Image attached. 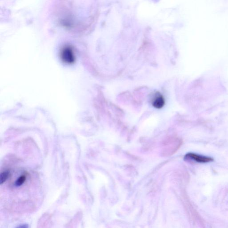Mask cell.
I'll return each mask as SVG.
<instances>
[{
    "label": "cell",
    "instance_id": "1",
    "mask_svg": "<svg viewBox=\"0 0 228 228\" xmlns=\"http://www.w3.org/2000/svg\"><path fill=\"white\" fill-rule=\"evenodd\" d=\"M187 160H194L198 163H206L212 162L214 161V159L211 157H205L202 155H198V154L194 153H189L185 155L184 157Z\"/></svg>",
    "mask_w": 228,
    "mask_h": 228
},
{
    "label": "cell",
    "instance_id": "2",
    "mask_svg": "<svg viewBox=\"0 0 228 228\" xmlns=\"http://www.w3.org/2000/svg\"><path fill=\"white\" fill-rule=\"evenodd\" d=\"M152 104L155 108H162L165 104V99L160 93L157 92L152 98Z\"/></svg>",
    "mask_w": 228,
    "mask_h": 228
},
{
    "label": "cell",
    "instance_id": "3",
    "mask_svg": "<svg viewBox=\"0 0 228 228\" xmlns=\"http://www.w3.org/2000/svg\"><path fill=\"white\" fill-rule=\"evenodd\" d=\"M61 57L63 61L67 63H72L74 61L75 57L73 49L70 47H66L62 49Z\"/></svg>",
    "mask_w": 228,
    "mask_h": 228
},
{
    "label": "cell",
    "instance_id": "4",
    "mask_svg": "<svg viewBox=\"0 0 228 228\" xmlns=\"http://www.w3.org/2000/svg\"><path fill=\"white\" fill-rule=\"evenodd\" d=\"M9 175H10V174H9V172H7V171L2 173L1 176H0V184H2L6 182L7 179L9 178Z\"/></svg>",
    "mask_w": 228,
    "mask_h": 228
},
{
    "label": "cell",
    "instance_id": "5",
    "mask_svg": "<svg viewBox=\"0 0 228 228\" xmlns=\"http://www.w3.org/2000/svg\"><path fill=\"white\" fill-rule=\"evenodd\" d=\"M26 180V176L25 175H22L17 180L15 184L17 186H20L23 185Z\"/></svg>",
    "mask_w": 228,
    "mask_h": 228
},
{
    "label": "cell",
    "instance_id": "6",
    "mask_svg": "<svg viewBox=\"0 0 228 228\" xmlns=\"http://www.w3.org/2000/svg\"><path fill=\"white\" fill-rule=\"evenodd\" d=\"M15 228H28V226L26 224H24L20 225Z\"/></svg>",
    "mask_w": 228,
    "mask_h": 228
}]
</instances>
